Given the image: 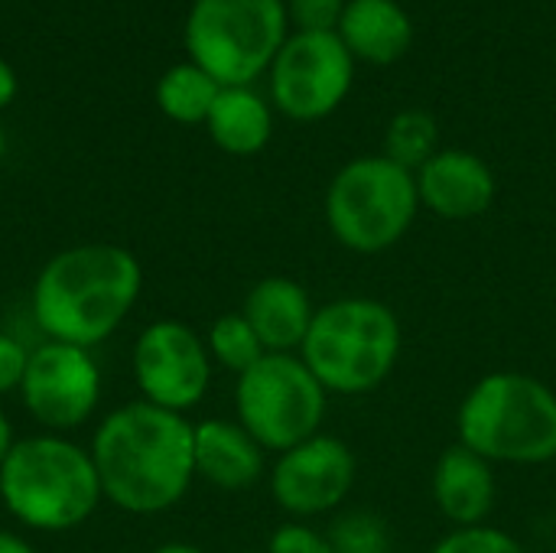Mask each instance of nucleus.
I'll use <instances>...</instances> for the list:
<instances>
[{"label":"nucleus","instance_id":"f257e3e1","mask_svg":"<svg viewBox=\"0 0 556 553\" xmlns=\"http://www.w3.org/2000/svg\"><path fill=\"white\" fill-rule=\"evenodd\" d=\"M91 460L111 505L156 515L182 502L195 479V427L182 414L137 401L101 420Z\"/></svg>","mask_w":556,"mask_h":553},{"label":"nucleus","instance_id":"2eb2a0df","mask_svg":"<svg viewBox=\"0 0 556 553\" xmlns=\"http://www.w3.org/2000/svg\"><path fill=\"white\" fill-rule=\"evenodd\" d=\"M433 502L456 528L485 525L495 508V473L492 463L456 443L440 453L433 466Z\"/></svg>","mask_w":556,"mask_h":553},{"label":"nucleus","instance_id":"4be33fe9","mask_svg":"<svg viewBox=\"0 0 556 553\" xmlns=\"http://www.w3.org/2000/svg\"><path fill=\"white\" fill-rule=\"evenodd\" d=\"M329 548L332 553H388V528L371 512H349L332 521L329 528Z\"/></svg>","mask_w":556,"mask_h":553},{"label":"nucleus","instance_id":"cd10ccee","mask_svg":"<svg viewBox=\"0 0 556 553\" xmlns=\"http://www.w3.org/2000/svg\"><path fill=\"white\" fill-rule=\"evenodd\" d=\"M0 553H36L23 538L10 535V531H0Z\"/></svg>","mask_w":556,"mask_h":553},{"label":"nucleus","instance_id":"a211bd4d","mask_svg":"<svg viewBox=\"0 0 556 553\" xmlns=\"http://www.w3.org/2000/svg\"><path fill=\"white\" fill-rule=\"evenodd\" d=\"M205 127L218 150L231 156H254L267 147L274 134V117L267 101L257 91H251V85H244L218 91L205 117Z\"/></svg>","mask_w":556,"mask_h":553},{"label":"nucleus","instance_id":"6e6552de","mask_svg":"<svg viewBox=\"0 0 556 553\" xmlns=\"http://www.w3.org/2000/svg\"><path fill=\"white\" fill-rule=\"evenodd\" d=\"M238 424L261 450L287 453L313 440L326 417V388L300 355H264L238 375L235 388Z\"/></svg>","mask_w":556,"mask_h":553},{"label":"nucleus","instance_id":"20e7f679","mask_svg":"<svg viewBox=\"0 0 556 553\" xmlns=\"http://www.w3.org/2000/svg\"><path fill=\"white\" fill-rule=\"evenodd\" d=\"M459 443L489 463L541 466L556 460V394L521 372H492L459 404Z\"/></svg>","mask_w":556,"mask_h":553},{"label":"nucleus","instance_id":"7ed1b4c3","mask_svg":"<svg viewBox=\"0 0 556 553\" xmlns=\"http://www.w3.org/2000/svg\"><path fill=\"white\" fill-rule=\"evenodd\" d=\"M0 499L33 531H72L94 515L101 482L91 453L42 433L13 443L0 466Z\"/></svg>","mask_w":556,"mask_h":553},{"label":"nucleus","instance_id":"7c9ffc66","mask_svg":"<svg viewBox=\"0 0 556 553\" xmlns=\"http://www.w3.org/2000/svg\"><path fill=\"white\" fill-rule=\"evenodd\" d=\"M3 150H7V137H3V127H0V160H3Z\"/></svg>","mask_w":556,"mask_h":553},{"label":"nucleus","instance_id":"bb28decb","mask_svg":"<svg viewBox=\"0 0 556 553\" xmlns=\"http://www.w3.org/2000/svg\"><path fill=\"white\" fill-rule=\"evenodd\" d=\"M16 88H20V81H16L13 65L7 59H0V111L16 98Z\"/></svg>","mask_w":556,"mask_h":553},{"label":"nucleus","instance_id":"1a4fd4ad","mask_svg":"<svg viewBox=\"0 0 556 553\" xmlns=\"http://www.w3.org/2000/svg\"><path fill=\"white\" fill-rule=\"evenodd\" d=\"M355 59L336 33H293L270 65L274 104L290 121H323L349 95Z\"/></svg>","mask_w":556,"mask_h":553},{"label":"nucleus","instance_id":"9b49d317","mask_svg":"<svg viewBox=\"0 0 556 553\" xmlns=\"http://www.w3.org/2000/svg\"><path fill=\"white\" fill-rule=\"evenodd\" d=\"M23 404L36 424L46 430H75L81 427L101 398V375L88 349L46 342L29 352L23 375Z\"/></svg>","mask_w":556,"mask_h":553},{"label":"nucleus","instance_id":"ddd939ff","mask_svg":"<svg viewBox=\"0 0 556 553\" xmlns=\"http://www.w3.org/2000/svg\"><path fill=\"white\" fill-rule=\"evenodd\" d=\"M414 179L420 205L446 222L479 218L495 202V176L489 163L469 150H437Z\"/></svg>","mask_w":556,"mask_h":553},{"label":"nucleus","instance_id":"39448f33","mask_svg":"<svg viewBox=\"0 0 556 553\" xmlns=\"http://www.w3.org/2000/svg\"><path fill=\"white\" fill-rule=\"evenodd\" d=\"M401 319L371 297H345L316 310L300 359L326 391L368 394L401 359Z\"/></svg>","mask_w":556,"mask_h":553},{"label":"nucleus","instance_id":"0eeeda50","mask_svg":"<svg viewBox=\"0 0 556 553\" xmlns=\"http://www.w3.org/2000/svg\"><path fill=\"white\" fill-rule=\"evenodd\" d=\"M420 209L410 169L381 156L345 163L326 192V222L336 241L355 254H381L394 248L414 225Z\"/></svg>","mask_w":556,"mask_h":553},{"label":"nucleus","instance_id":"c756f323","mask_svg":"<svg viewBox=\"0 0 556 553\" xmlns=\"http://www.w3.org/2000/svg\"><path fill=\"white\" fill-rule=\"evenodd\" d=\"M153 553H205V551H199V548H192V544H163V548H156Z\"/></svg>","mask_w":556,"mask_h":553},{"label":"nucleus","instance_id":"5701e85b","mask_svg":"<svg viewBox=\"0 0 556 553\" xmlns=\"http://www.w3.org/2000/svg\"><path fill=\"white\" fill-rule=\"evenodd\" d=\"M433 553H528L511 535L489 528V525H476V528H453Z\"/></svg>","mask_w":556,"mask_h":553},{"label":"nucleus","instance_id":"423d86ee","mask_svg":"<svg viewBox=\"0 0 556 553\" xmlns=\"http://www.w3.org/2000/svg\"><path fill=\"white\" fill-rule=\"evenodd\" d=\"M287 23L283 0H192L182 29L189 62L222 88H244L274 65Z\"/></svg>","mask_w":556,"mask_h":553},{"label":"nucleus","instance_id":"dca6fc26","mask_svg":"<svg viewBox=\"0 0 556 553\" xmlns=\"http://www.w3.org/2000/svg\"><path fill=\"white\" fill-rule=\"evenodd\" d=\"M336 36L352 59L391 65L410 49L414 23L397 0H349Z\"/></svg>","mask_w":556,"mask_h":553},{"label":"nucleus","instance_id":"393cba45","mask_svg":"<svg viewBox=\"0 0 556 553\" xmlns=\"http://www.w3.org/2000/svg\"><path fill=\"white\" fill-rule=\"evenodd\" d=\"M267 553H332V548L326 535L306 525H283L280 531H274Z\"/></svg>","mask_w":556,"mask_h":553},{"label":"nucleus","instance_id":"4468645a","mask_svg":"<svg viewBox=\"0 0 556 553\" xmlns=\"http://www.w3.org/2000/svg\"><path fill=\"white\" fill-rule=\"evenodd\" d=\"M241 316L251 323L267 355H293L303 349L316 310L296 280L264 277L244 297Z\"/></svg>","mask_w":556,"mask_h":553},{"label":"nucleus","instance_id":"b1692460","mask_svg":"<svg viewBox=\"0 0 556 553\" xmlns=\"http://www.w3.org/2000/svg\"><path fill=\"white\" fill-rule=\"evenodd\" d=\"M349 0H287V16L296 33H336Z\"/></svg>","mask_w":556,"mask_h":553},{"label":"nucleus","instance_id":"f8f14e48","mask_svg":"<svg viewBox=\"0 0 556 553\" xmlns=\"http://www.w3.org/2000/svg\"><path fill=\"white\" fill-rule=\"evenodd\" d=\"M355 486V456L339 437L316 433L313 440L280 453L270 473L277 505L293 518H316L339 508Z\"/></svg>","mask_w":556,"mask_h":553},{"label":"nucleus","instance_id":"c85d7f7f","mask_svg":"<svg viewBox=\"0 0 556 553\" xmlns=\"http://www.w3.org/2000/svg\"><path fill=\"white\" fill-rule=\"evenodd\" d=\"M13 430H10V420L3 417V411H0V466H3V460L10 456V450H13Z\"/></svg>","mask_w":556,"mask_h":553},{"label":"nucleus","instance_id":"f03ea898","mask_svg":"<svg viewBox=\"0 0 556 553\" xmlns=\"http://www.w3.org/2000/svg\"><path fill=\"white\" fill-rule=\"evenodd\" d=\"M140 297V264L121 244H78L55 254L33 284V319L49 342H104Z\"/></svg>","mask_w":556,"mask_h":553},{"label":"nucleus","instance_id":"412c9836","mask_svg":"<svg viewBox=\"0 0 556 553\" xmlns=\"http://www.w3.org/2000/svg\"><path fill=\"white\" fill-rule=\"evenodd\" d=\"M205 345H208V355L222 368H228L235 375H244L248 368H254L267 355L261 339H257V332L251 329V323L241 313L218 316L212 323V329H208V342Z\"/></svg>","mask_w":556,"mask_h":553},{"label":"nucleus","instance_id":"f3484780","mask_svg":"<svg viewBox=\"0 0 556 553\" xmlns=\"http://www.w3.org/2000/svg\"><path fill=\"white\" fill-rule=\"evenodd\" d=\"M195 476L238 492L264 476L261 443L231 420H205L195 427Z\"/></svg>","mask_w":556,"mask_h":553},{"label":"nucleus","instance_id":"9d476101","mask_svg":"<svg viewBox=\"0 0 556 553\" xmlns=\"http://www.w3.org/2000/svg\"><path fill=\"white\" fill-rule=\"evenodd\" d=\"M134 378L147 404L182 414L195 407L208 391V345L186 323H150L134 342Z\"/></svg>","mask_w":556,"mask_h":553},{"label":"nucleus","instance_id":"6ab92c4d","mask_svg":"<svg viewBox=\"0 0 556 553\" xmlns=\"http://www.w3.org/2000/svg\"><path fill=\"white\" fill-rule=\"evenodd\" d=\"M222 85L195 62L169 65L156 81V104L176 124H205Z\"/></svg>","mask_w":556,"mask_h":553},{"label":"nucleus","instance_id":"aec40b11","mask_svg":"<svg viewBox=\"0 0 556 553\" xmlns=\"http://www.w3.org/2000/svg\"><path fill=\"white\" fill-rule=\"evenodd\" d=\"M437 143H440L437 121L417 108L394 114L384 130V156L410 173H417L437 153Z\"/></svg>","mask_w":556,"mask_h":553},{"label":"nucleus","instance_id":"a878e982","mask_svg":"<svg viewBox=\"0 0 556 553\" xmlns=\"http://www.w3.org/2000/svg\"><path fill=\"white\" fill-rule=\"evenodd\" d=\"M26 365H29V352L23 349V342L0 332V394L20 391Z\"/></svg>","mask_w":556,"mask_h":553}]
</instances>
